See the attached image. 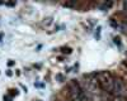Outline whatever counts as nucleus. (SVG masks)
Listing matches in <instances>:
<instances>
[{
	"mask_svg": "<svg viewBox=\"0 0 127 101\" xmlns=\"http://www.w3.org/2000/svg\"><path fill=\"white\" fill-rule=\"evenodd\" d=\"M97 80L99 87L102 90H104L105 92H113V87H114V78L112 77V75L107 71H103L97 75Z\"/></svg>",
	"mask_w": 127,
	"mask_h": 101,
	"instance_id": "obj_1",
	"label": "nucleus"
},
{
	"mask_svg": "<svg viewBox=\"0 0 127 101\" xmlns=\"http://www.w3.org/2000/svg\"><path fill=\"white\" fill-rule=\"evenodd\" d=\"M70 97L71 101H88V95L85 94L84 88L76 84V82H72L70 85Z\"/></svg>",
	"mask_w": 127,
	"mask_h": 101,
	"instance_id": "obj_2",
	"label": "nucleus"
},
{
	"mask_svg": "<svg viewBox=\"0 0 127 101\" xmlns=\"http://www.w3.org/2000/svg\"><path fill=\"white\" fill-rule=\"evenodd\" d=\"M84 91L88 96H94L99 94V84L97 77H88L85 78V85H84Z\"/></svg>",
	"mask_w": 127,
	"mask_h": 101,
	"instance_id": "obj_3",
	"label": "nucleus"
},
{
	"mask_svg": "<svg viewBox=\"0 0 127 101\" xmlns=\"http://www.w3.org/2000/svg\"><path fill=\"white\" fill-rule=\"evenodd\" d=\"M126 91V86L121 80H114V87H113V94L114 96H123Z\"/></svg>",
	"mask_w": 127,
	"mask_h": 101,
	"instance_id": "obj_4",
	"label": "nucleus"
},
{
	"mask_svg": "<svg viewBox=\"0 0 127 101\" xmlns=\"http://www.w3.org/2000/svg\"><path fill=\"white\" fill-rule=\"evenodd\" d=\"M111 101H127V100H126L123 96H114Z\"/></svg>",
	"mask_w": 127,
	"mask_h": 101,
	"instance_id": "obj_5",
	"label": "nucleus"
},
{
	"mask_svg": "<svg viewBox=\"0 0 127 101\" xmlns=\"http://www.w3.org/2000/svg\"><path fill=\"white\" fill-rule=\"evenodd\" d=\"M123 8H125V10H127V1L123 3Z\"/></svg>",
	"mask_w": 127,
	"mask_h": 101,
	"instance_id": "obj_6",
	"label": "nucleus"
},
{
	"mask_svg": "<svg viewBox=\"0 0 127 101\" xmlns=\"http://www.w3.org/2000/svg\"><path fill=\"white\" fill-rule=\"evenodd\" d=\"M0 38H1V35H0Z\"/></svg>",
	"mask_w": 127,
	"mask_h": 101,
	"instance_id": "obj_7",
	"label": "nucleus"
}]
</instances>
